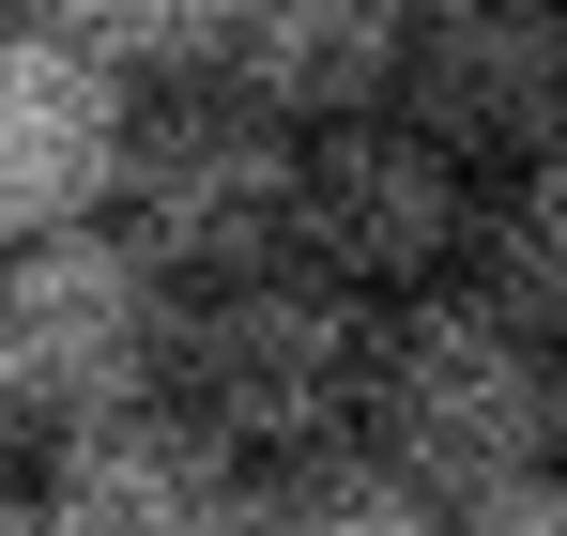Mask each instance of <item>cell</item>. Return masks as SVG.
Wrapping results in <instances>:
<instances>
[{
  "mask_svg": "<svg viewBox=\"0 0 567 536\" xmlns=\"http://www.w3.org/2000/svg\"><path fill=\"white\" fill-rule=\"evenodd\" d=\"M399 47H414V0H215L199 78H230L277 123H338V107H399Z\"/></svg>",
  "mask_w": 567,
  "mask_h": 536,
  "instance_id": "obj_9",
  "label": "cell"
},
{
  "mask_svg": "<svg viewBox=\"0 0 567 536\" xmlns=\"http://www.w3.org/2000/svg\"><path fill=\"white\" fill-rule=\"evenodd\" d=\"M353 430H369L430 506H475V491H506V475L553 460V338H522V322L475 307V291H414V307L369 322Z\"/></svg>",
  "mask_w": 567,
  "mask_h": 536,
  "instance_id": "obj_1",
  "label": "cell"
},
{
  "mask_svg": "<svg viewBox=\"0 0 567 536\" xmlns=\"http://www.w3.org/2000/svg\"><path fill=\"white\" fill-rule=\"evenodd\" d=\"M31 491H47L78 536H246V491H261V460L230 445V430H199L185 399L154 383V399L62 414Z\"/></svg>",
  "mask_w": 567,
  "mask_h": 536,
  "instance_id": "obj_6",
  "label": "cell"
},
{
  "mask_svg": "<svg viewBox=\"0 0 567 536\" xmlns=\"http://www.w3.org/2000/svg\"><path fill=\"white\" fill-rule=\"evenodd\" d=\"M369 291L307 261H246V276H199V307H169V399L199 430H230L246 460L291 445H338L353 430V383H369Z\"/></svg>",
  "mask_w": 567,
  "mask_h": 536,
  "instance_id": "obj_2",
  "label": "cell"
},
{
  "mask_svg": "<svg viewBox=\"0 0 567 536\" xmlns=\"http://www.w3.org/2000/svg\"><path fill=\"white\" fill-rule=\"evenodd\" d=\"M445 536H567V460H537V475H506V491L445 506Z\"/></svg>",
  "mask_w": 567,
  "mask_h": 536,
  "instance_id": "obj_13",
  "label": "cell"
},
{
  "mask_svg": "<svg viewBox=\"0 0 567 536\" xmlns=\"http://www.w3.org/2000/svg\"><path fill=\"white\" fill-rule=\"evenodd\" d=\"M461 215H475V169L414 123V107H338L307 123L291 154V261L338 276V291H430L461 261Z\"/></svg>",
  "mask_w": 567,
  "mask_h": 536,
  "instance_id": "obj_5",
  "label": "cell"
},
{
  "mask_svg": "<svg viewBox=\"0 0 567 536\" xmlns=\"http://www.w3.org/2000/svg\"><path fill=\"white\" fill-rule=\"evenodd\" d=\"M0 536H78V522H62L47 491H16V475H0Z\"/></svg>",
  "mask_w": 567,
  "mask_h": 536,
  "instance_id": "obj_14",
  "label": "cell"
},
{
  "mask_svg": "<svg viewBox=\"0 0 567 536\" xmlns=\"http://www.w3.org/2000/svg\"><path fill=\"white\" fill-rule=\"evenodd\" d=\"M553 460H567V338H553Z\"/></svg>",
  "mask_w": 567,
  "mask_h": 536,
  "instance_id": "obj_16",
  "label": "cell"
},
{
  "mask_svg": "<svg viewBox=\"0 0 567 536\" xmlns=\"http://www.w3.org/2000/svg\"><path fill=\"white\" fill-rule=\"evenodd\" d=\"M169 261L123 230V215H78V230H16L0 246V353L31 383V430L62 414H107V399H154L169 383Z\"/></svg>",
  "mask_w": 567,
  "mask_h": 536,
  "instance_id": "obj_3",
  "label": "cell"
},
{
  "mask_svg": "<svg viewBox=\"0 0 567 536\" xmlns=\"http://www.w3.org/2000/svg\"><path fill=\"white\" fill-rule=\"evenodd\" d=\"M16 445H31V383H16V353H0V475H16Z\"/></svg>",
  "mask_w": 567,
  "mask_h": 536,
  "instance_id": "obj_15",
  "label": "cell"
},
{
  "mask_svg": "<svg viewBox=\"0 0 567 536\" xmlns=\"http://www.w3.org/2000/svg\"><path fill=\"white\" fill-rule=\"evenodd\" d=\"M461 261H475V307H506L522 338H567V138H537L475 184Z\"/></svg>",
  "mask_w": 567,
  "mask_h": 536,
  "instance_id": "obj_10",
  "label": "cell"
},
{
  "mask_svg": "<svg viewBox=\"0 0 567 536\" xmlns=\"http://www.w3.org/2000/svg\"><path fill=\"white\" fill-rule=\"evenodd\" d=\"M399 107L461 169H506V154L567 138V0H414Z\"/></svg>",
  "mask_w": 567,
  "mask_h": 536,
  "instance_id": "obj_8",
  "label": "cell"
},
{
  "mask_svg": "<svg viewBox=\"0 0 567 536\" xmlns=\"http://www.w3.org/2000/svg\"><path fill=\"white\" fill-rule=\"evenodd\" d=\"M123 154H138V78H107L78 31L16 16L0 31V246L107 215L123 199Z\"/></svg>",
  "mask_w": 567,
  "mask_h": 536,
  "instance_id": "obj_7",
  "label": "cell"
},
{
  "mask_svg": "<svg viewBox=\"0 0 567 536\" xmlns=\"http://www.w3.org/2000/svg\"><path fill=\"white\" fill-rule=\"evenodd\" d=\"M246 536H445V506L399 475L383 445H291V460H261V491H246Z\"/></svg>",
  "mask_w": 567,
  "mask_h": 536,
  "instance_id": "obj_11",
  "label": "cell"
},
{
  "mask_svg": "<svg viewBox=\"0 0 567 536\" xmlns=\"http://www.w3.org/2000/svg\"><path fill=\"white\" fill-rule=\"evenodd\" d=\"M291 154H307V123L246 107L230 78L185 92V107L138 92V154H123V199H107V215L169 261V291L246 276V261H291Z\"/></svg>",
  "mask_w": 567,
  "mask_h": 536,
  "instance_id": "obj_4",
  "label": "cell"
},
{
  "mask_svg": "<svg viewBox=\"0 0 567 536\" xmlns=\"http://www.w3.org/2000/svg\"><path fill=\"white\" fill-rule=\"evenodd\" d=\"M47 31H78L107 78H199L215 62V0H47Z\"/></svg>",
  "mask_w": 567,
  "mask_h": 536,
  "instance_id": "obj_12",
  "label": "cell"
}]
</instances>
